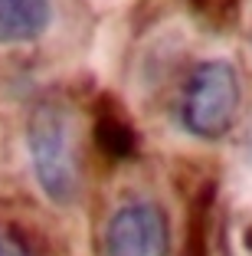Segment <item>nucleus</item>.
<instances>
[{"label": "nucleus", "instance_id": "nucleus-1", "mask_svg": "<svg viewBox=\"0 0 252 256\" xmlns=\"http://www.w3.org/2000/svg\"><path fill=\"white\" fill-rule=\"evenodd\" d=\"M26 144L36 181L43 194L59 207H69L79 190V168H75L72 151V128H69V112L59 102H43L36 106L26 128Z\"/></svg>", "mask_w": 252, "mask_h": 256}, {"label": "nucleus", "instance_id": "nucleus-2", "mask_svg": "<svg viewBox=\"0 0 252 256\" xmlns=\"http://www.w3.org/2000/svg\"><path fill=\"white\" fill-rule=\"evenodd\" d=\"M239 112V76L230 62L210 60L190 72L180 96V122L197 138H223Z\"/></svg>", "mask_w": 252, "mask_h": 256}, {"label": "nucleus", "instance_id": "nucleus-3", "mask_svg": "<svg viewBox=\"0 0 252 256\" xmlns=\"http://www.w3.org/2000/svg\"><path fill=\"white\" fill-rule=\"evenodd\" d=\"M167 220L154 204H128L105 226V256H164Z\"/></svg>", "mask_w": 252, "mask_h": 256}, {"label": "nucleus", "instance_id": "nucleus-4", "mask_svg": "<svg viewBox=\"0 0 252 256\" xmlns=\"http://www.w3.org/2000/svg\"><path fill=\"white\" fill-rule=\"evenodd\" d=\"M49 0H0V43H33L49 26Z\"/></svg>", "mask_w": 252, "mask_h": 256}, {"label": "nucleus", "instance_id": "nucleus-5", "mask_svg": "<svg viewBox=\"0 0 252 256\" xmlns=\"http://www.w3.org/2000/svg\"><path fill=\"white\" fill-rule=\"evenodd\" d=\"M95 138L102 144V151L115 154V158H128L134 151V132L121 115L115 112H102L95 122Z\"/></svg>", "mask_w": 252, "mask_h": 256}, {"label": "nucleus", "instance_id": "nucleus-6", "mask_svg": "<svg viewBox=\"0 0 252 256\" xmlns=\"http://www.w3.org/2000/svg\"><path fill=\"white\" fill-rule=\"evenodd\" d=\"M190 7L197 10V16H200V20L220 26V23H226V20L233 16L236 0H190Z\"/></svg>", "mask_w": 252, "mask_h": 256}, {"label": "nucleus", "instance_id": "nucleus-7", "mask_svg": "<svg viewBox=\"0 0 252 256\" xmlns=\"http://www.w3.org/2000/svg\"><path fill=\"white\" fill-rule=\"evenodd\" d=\"M0 256H36V250L23 240L16 230L0 226Z\"/></svg>", "mask_w": 252, "mask_h": 256}]
</instances>
